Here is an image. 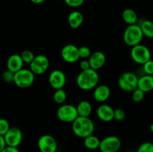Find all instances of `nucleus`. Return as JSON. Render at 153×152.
I'll use <instances>...</instances> for the list:
<instances>
[{"mask_svg": "<svg viewBox=\"0 0 153 152\" xmlns=\"http://www.w3.org/2000/svg\"><path fill=\"white\" fill-rule=\"evenodd\" d=\"M99 80L100 76L97 70L89 69L81 71L76 78V83L81 89L88 91L95 89L98 86Z\"/></svg>", "mask_w": 153, "mask_h": 152, "instance_id": "f257e3e1", "label": "nucleus"}, {"mask_svg": "<svg viewBox=\"0 0 153 152\" xmlns=\"http://www.w3.org/2000/svg\"><path fill=\"white\" fill-rule=\"evenodd\" d=\"M72 130L78 137L85 139L94 134L95 125L89 117L78 116L77 119L72 123Z\"/></svg>", "mask_w": 153, "mask_h": 152, "instance_id": "f03ea898", "label": "nucleus"}, {"mask_svg": "<svg viewBox=\"0 0 153 152\" xmlns=\"http://www.w3.org/2000/svg\"><path fill=\"white\" fill-rule=\"evenodd\" d=\"M143 35L140 25H128L123 33V41L127 46L133 47L140 44L143 40Z\"/></svg>", "mask_w": 153, "mask_h": 152, "instance_id": "7ed1b4c3", "label": "nucleus"}, {"mask_svg": "<svg viewBox=\"0 0 153 152\" xmlns=\"http://www.w3.org/2000/svg\"><path fill=\"white\" fill-rule=\"evenodd\" d=\"M35 75L28 69H22L14 74L13 83L19 88H28L34 83Z\"/></svg>", "mask_w": 153, "mask_h": 152, "instance_id": "20e7f679", "label": "nucleus"}, {"mask_svg": "<svg viewBox=\"0 0 153 152\" xmlns=\"http://www.w3.org/2000/svg\"><path fill=\"white\" fill-rule=\"evenodd\" d=\"M78 114L76 106L73 104H61L57 110V117L60 121L66 123H73L77 117Z\"/></svg>", "mask_w": 153, "mask_h": 152, "instance_id": "39448f33", "label": "nucleus"}, {"mask_svg": "<svg viewBox=\"0 0 153 152\" xmlns=\"http://www.w3.org/2000/svg\"><path fill=\"white\" fill-rule=\"evenodd\" d=\"M139 77L134 73L126 72L121 75L118 78V85L122 90L133 92L137 88Z\"/></svg>", "mask_w": 153, "mask_h": 152, "instance_id": "423d86ee", "label": "nucleus"}, {"mask_svg": "<svg viewBox=\"0 0 153 152\" xmlns=\"http://www.w3.org/2000/svg\"><path fill=\"white\" fill-rule=\"evenodd\" d=\"M131 58L136 63L143 65L145 63L151 60L152 54L150 50L145 45L138 44L131 47Z\"/></svg>", "mask_w": 153, "mask_h": 152, "instance_id": "0eeeda50", "label": "nucleus"}, {"mask_svg": "<svg viewBox=\"0 0 153 152\" xmlns=\"http://www.w3.org/2000/svg\"><path fill=\"white\" fill-rule=\"evenodd\" d=\"M30 69L34 75H43L49 67V60L44 55H36L32 62L29 64Z\"/></svg>", "mask_w": 153, "mask_h": 152, "instance_id": "6e6552de", "label": "nucleus"}, {"mask_svg": "<svg viewBox=\"0 0 153 152\" xmlns=\"http://www.w3.org/2000/svg\"><path fill=\"white\" fill-rule=\"evenodd\" d=\"M121 141L116 136H108L100 142L99 149L101 152H117L121 148Z\"/></svg>", "mask_w": 153, "mask_h": 152, "instance_id": "1a4fd4ad", "label": "nucleus"}, {"mask_svg": "<svg viewBox=\"0 0 153 152\" xmlns=\"http://www.w3.org/2000/svg\"><path fill=\"white\" fill-rule=\"evenodd\" d=\"M37 147L40 152H56L58 142L55 137L49 134H45L39 138Z\"/></svg>", "mask_w": 153, "mask_h": 152, "instance_id": "9d476101", "label": "nucleus"}, {"mask_svg": "<svg viewBox=\"0 0 153 152\" xmlns=\"http://www.w3.org/2000/svg\"><path fill=\"white\" fill-rule=\"evenodd\" d=\"M6 145L7 146L17 148L21 144L23 138L22 132L19 128L12 127L4 136Z\"/></svg>", "mask_w": 153, "mask_h": 152, "instance_id": "9b49d317", "label": "nucleus"}, {"mask_svg": "<svg viewBox=\"0 0 153 152\" xmlns=\"http://www.w3.org/2000/svg\"><path fill=\"white\" fill-rule=\"evenodd\" d=\"M62 59L69 63H76L80 59L79 54V48L73 44L65 45L61 52Z\"/></svg>", "mask_w": 153, "mask_h": 152, "instance_id": "f8f14e48", "label": "nucleus"}, {"mask_svg": "<svg viewBox=\"0 0 153 152\" xmlns=\"http://www.w3.org/2000/svg\"><path fill=\"white\" fill-rule=\"evenodd\" d=\"M49 82L54 89H64L67 83L65 73L60 69H55L49 74Z\"/></svg>", "mask_w": 153, "mask_h": 152, "instance_id": "ddd939ff", "label": "nucleus"}, {"mask_svg": "<svg viewBox=\"0 0 153 152\" xmlns=\"http://www.w3.org/2000/svg\"><path fill=\"white\" fill-rule=\"evenodd\" d=\"M97 115L102 122H109L114 119V109L108 104H101L97 108Z\"/></svg>", "mask_w": 153, "mask_h": 152, "instance_id": "4468645a", "label": "nucleus"}, {"mask_svg": "<svg viewBox=\"0 0 153 152\" xmlns=\"http://www.w3.org/2000/svg\"><path fill=\"white\" fill-rule=\"evenodd\" d=\"M88 61L91 65V68L97 71L105 64L106 57L103 52L97 51L91 54L90 58H88Z\"/></svg>", "mask_w": 153, "mask_h": 152, "instance_id": "2eb2a0df", "label": "nucleus"}, {"mask_svg": "<svg viewBox=\"0 0 153 152\" xmlns=\"http://www.w3.org/2000/svg\"><path fill=\"white\" fill-rule=\"evenodd\" d=\"M111 95V89L107 85L102 84L96 86L94 91V98L100 103L107 101Z\"/></svg>", "mask_w": 153, "mask_h": 152, "instance_id": "dca6fc26", "label": "nucleus"}, {"mask_svg": "<svg viewBox=\"0 0 153 152\" xmlns=\"http://www.w3.org/2000/svg\"><path fill=\"white\" fill-rule=\"evenodd\" d=\"M23 64L24 62L20 55L14 54V55H10L7 59V68L13 73H16L23 69Z\"/></svg>", "mask_w": 153, "mask_h": 152, "instance_id": "f3484780", "label": "nucleus"}, {"mask_svg": "<svg viewBox=\"0 0 153 152\" xmlns=\"http://www.w3.org/2000/svg\"><path fill=\"white\" fill-rule=\"evenodd\" d=\"M69 25L73 29H77L83 24L84 16L79 10H73L69 14L67 18Z\"/></svg>", "mask_w": 153, "mask_h": 152, "instance_id": "a211bd4d", "label": "nucleus"}, {"mask_svg": "<svg viewBox=\"0 0 153 152\" xmlns=\"http://www.w3.org/2000/svg\"><path fill=\"white\" fill-rule=\"evenodd\" d=\"M137 88L143 90L144 92L153 90V75H144L139 77Z\"/></svg>", "mask_w": 153, "mask_h": 152, "instance_id": "6ab92c4d", "label": "nucleus"}, {"mask_svg": "<svg viewBox=\"0 0 153 152\" xmlns=\"http://www.w3.org/2000/svg\"><path fill=\"white\" fill-rule=\"evenodd\" d=\"M122 18L123 20L126 23L128 24V25H135L138 20V16H137V13L133 9L131 8H126L123 11Z\"/></svg>", "mask_w": 153, "mask_h": 152, "instance_id": "aec40b11", "label": "nucleus"}, {"mask_svg": "<svg viewBox=\"0 0 153 152\" xmlns=\"http://www.w3.org/2000/svg\"><path fill=\"white\" fill-rule=\"evenodd\" d=\"M76 108H77L79 116H83V117H89L93 110L91 104L86 100L80 101L76 106Z\"/></svg>", "mask_w": 153, "mask_h": 152, "instance_id": "412c9836", "label": "nucleus"}, {"mask_svg": "<svg viewBox=\"0 0 153 152\" xmlns=\"http://www.w3.org/2000/svg\"><path fill=\"white\" fill-rule=\"evenodd\" d=\"M100 142L101 140L94 134L84 139V145L85 148L89 150H96L99 148L100 145Z\"/></svg>", "mask_w": 153, "mask_h": 152, "instance_id": "4be33fe9", "label": "nucleus"}, {"mask_svg": "<svg viewBox=\"0 0 153 152\" xmlns=\"http://www.w3.org/2000/svg\"><path fill=\"white\" fill-rule=\"evenodd\" d=\"M143 35L148 38H153V22L151 20H143L140 25Z\"/></svg>", "mask_w": 153, "mask_h": 152, "instance_id": "5701e85b", "label": "nucleus"}, {"mask_svg": "<svg viewBox=\"0 0 153 152\" xmlns=\"http://www.w3.org/2000/svg\"><path fill=\"white\" fill-rule=\"evenodd\" d=\"M67 99V92L64 89H55L53 94V100L58 104H64Z\"/></svg>", "mask_w": 153, "mask_h": 152, "instance_id": "b1692460", "label": "nucleus"}, {"mask_svg": "<svg viewBox=\"0 0 153 152\" xmlns=\"http://www.w3.org/2000/svg\"><path fill=\"white\" fill-rule=\"evenodd\" d=\"M20 56L21 58H22V61H23L24 63H28V64L31 63L33 61V60L34 59V58H35L34 54L31 51L28 50V49L22 51L20 54Z\"/></svg>", "mask_w": 153, "mask_h": 152, "instance_id": "393cba45", "label": "nucleus"}, {"mask_svg": "<svg viewBox=\"0 0 153 152\" xmlns=\"http://www.w3.org/2000/svg\"><path fill=\"white\" fill-rule=\"evenodd\" d=\"M145 93L146 92H143V90L140 89L139 88H137L136 89H134L132 92V95H131V98L132 100L136 103L141 102L143 99H144L145 97Z\"/></svg>", "mask_w": 153, "mask_h": 152, "instance_id": "a878e982", "label": "nucleus"}, {"mask_svg": "<svg viewBox=\"0 0 153 152\" xmlns=\"http://www.w3.org/2000/svg\"><path fill=\"white\" fill-rule=\"evenodd\" d=\"M10 128L8 121L3 118H0V135L4 136Z\"/></svg>", "mask_w": 153, "mask_h": 152, "instance_id": "bb28decb", "label": "nucleus"}, {"mask_svg": "<svg viewBox=\"0 0 153 152\" xmlns=\"http://www.w3.org/2000/svg\"><path fill=\"white\" fill-rule=\"evenodd\" d=\"M79 58L82 60L88 59L91 55V51L89 47L88 46H81L79 48Z\"/></svg>", "mask_w": 153, "mask_h": 152, "instance_id": "cd10ccee", "label": "nucleus"}, {"mask_svg": "<svg viewBox=\"0 0 153 152\" xmlns=\"http://www.w3.org/2000/svg\"><path fill=\"white\" fill-rule=\"evenodd\" d=\"M137 152H153V143L150 142L142 143L137 148Z\"/></svg>", "mask_w": 153, "mask_h": 152, "instance_id": "c85d7f7f", "label": "nucleus"}, {"mask_svg": "<svg viewBox=\"0 0 153 152\" xmlns=\"http://www.w3.org/2000/svg\"><path fill=\"white\" fill-rule=\"evenodd\" d=\"M14 74L15 73L10 70H5L2 73V79L7 83H11V82H13V80H14Z\"/></svg>", "mask_w": 153, "mask_h": 152, "instance_id": "c756f323", "label": "nucleus"}, {"mask_svg": "<svg viewBox=\"0 0 153 152\" xmlns=\"http://www.w3.org/2000/svg\"><path fill=\"white\" fill-rule=\"evenodd\" d=\"M143 69L146 75H153V61L149 60L143 65Z\"/></svg>", "mask_w": 153, "mask_h": 152, "instance_id": "7c9ffc66", "label": "nucleus"}, {"mask_svg": "<svg viewBox=\"0 0 153 152\" xmlns=\"http://www.w3.org/2000/svg\"><path fill=\"white\" fill-rule=\"evenodd\" d=\"M126 118V112L125 110L121 108H117L114 110V119L117 121L124 120Z\"/></svg>", "mask_w": 153, "mask_h": 152, "instance_id": "2f4dec72", "label": "nucleus"}, {"mask_svg": "<svg viewBox=\"0 0 153 152\" xmlns=\"http://www.w3.org/2000/svg\"><path fill=\"white\" fill-rule=\"evenodd\" d=\"M66 4L71 7H79L85 2V0H64Z\"/></svg>", "mask_w": 153, "mask_h": 152, "instance_id": "473e14b6", "label": "nucleus"}, {"mask_svg": "<svg viewBox=\"0 0 153 152\" xmlns=\"http://www.w3.org/2000/svg\"><path fill=\"white\" fill-rule=\"evenodd\" d=\"M80 68H81V69H82V70H87V69H91L88 59L82 60V61H81Z\"/></svg>", "mask_w": 153, "mask_h": 152, "instance_id": "72a5a7b5", "label": "nucleus"}, {"mask_svg": "<svg viewBox=\"0 0 153 152\" xmlns=\"http://www.w3.org/2000/svg\"><path fill=\"white\" fill-rule=\"evenodd\" d=\"M1 152H19V151L17 148L7 145Z\"/></svg>", "mask_w": 153, "mask_h": 152, "instance_id": "f704fd0d", "label": "nucleus"}, {"mask_svg": "<svg viewBox=\"0 0 153 152\" xmlns=\"http://www.w3.org/2000/svg\"><path fill=\"white\" fill-rule=\"evenodd\" d=\"M7 146L5 142V140H4V136H1L0 135V152L4 148Z\"/></svg>", "mask_w": 153, "mask_h": 152, "instance_id": "c9c22d12", "label": "nucleus"}, {"mask_svg": "<svg viewBox=\"0 0 153 152\" xmlns=\"http://www.w3.org/2000/svg\"><path fill=\"white\" fill-rule=\"evenodd\" d=\"M30 1H31L32 3H34V4H41V3L44 2L46 0H30Z\"/></svg>", "mask_w": 153, "mask_h": 152, "instance_id": "e433bc0d", "label": "nucleus"}, {"mask_svg": "<svg viewBox=\"0 0 153 152\" xmlns=\"http://www.w3.org/2000/svg\"><path fill=\"white\" fill-rule=\"evenodd\" d=\"M149 130H150L151 132L153 133V123L149 126Z\"/></svg>", "mask_w": 153, "mask_h": 152, "instance_id": "4c0bfd02", "label": "nucleus"}, {"mask_svg": "<svg viewBox=\"0 0 153 152\" xmlns=\"http://www.w3.org/2000/svg\"><path fill=\"white\" fill-rule=\"evenodd\" d=\"M55 1H58V0H55Z\"/></svg>", "mask_w": 153, "mask_h": 152, "instance_id": "58836bf2", "label": "nucleus"}, {"mask_svg": "<svg viewBox=\"0 0 153 152\" xmlns=\"http://www.w3.org/2000/svg\"><path fill=\"white\" fill-rule=\"evenodd\" d=\"M0 115H1V114H0Z\"/></svg>", "mask_w": 153, "mask_h": 152, "instance_id": "ea45409f", "label": "nucleus"}, {"mask_svg": "<svg viewBox=\"0 0 153 152\" xmlns=\"http://www.w3.org/2000/svg\"><path fill=\"white\" fill-rule=\"evenodd\" d=\"M56 152H57V151H56Z\"/></svg>", "mask_w": 153, "mask_h": 152, "instance_id": "a19ab883", "label": "nucleus"}]
</instances>
